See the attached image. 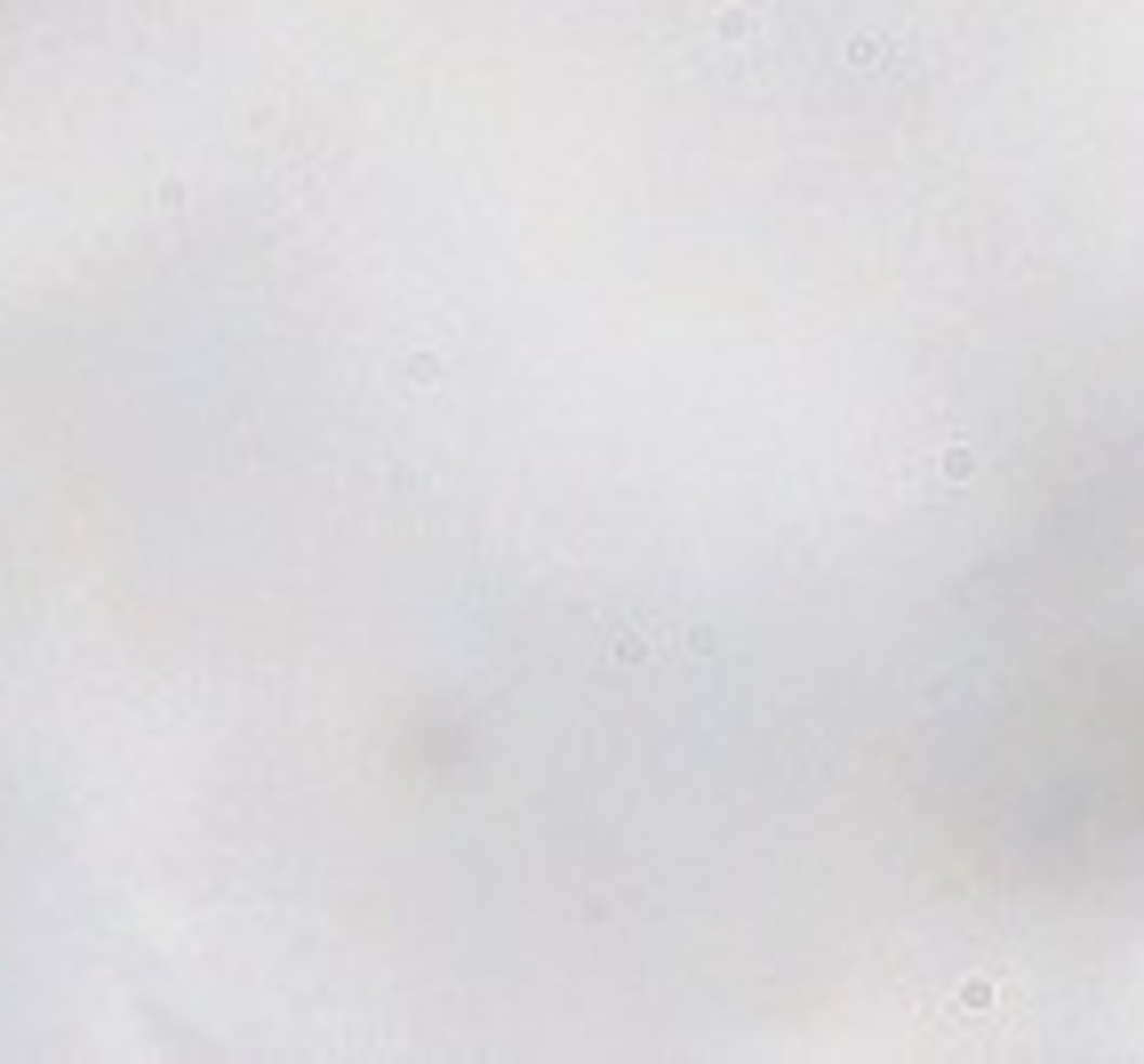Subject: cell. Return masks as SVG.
<instances>
[{
    "label": "cell",
    "mask_w": 1144,
    "mask_h": 1064,
    "mask_svg": "<svg viewBox=\"0 0 1144 1064\" xmlns=\"http://www.w3.org/2000/svg\"><path fill=\"white\" fill-rule=\"evenodd\" d=\"M1000 841L1049 856L1113 849L1144 832V632L1089 641L1040 672L976 752Z\"/></svg>",
    "instance_id": "1"
}]
</instances>
